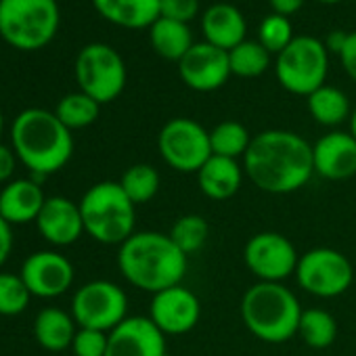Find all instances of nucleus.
Returning a JSON list of instances; mask_svg holds the SVG:
<instances>
[{
  "label": "nucleus",
  "instance_id": "nucleus-1",
  "mask_svg": "<svg viewBox=\"0 0 356 356\" xmlns=\"http://www.w3.org/2000/svg\"><path fill=\"white\" fill-rule=\"evenodd\" d=\"M243 172L264 193L287 195L302 189L314 174L312 145L291 130H264L243 155Z\"/></svg>",
  "mask_w": 356,
  "mask_h": 356
},
{
  "label": "nucleus",
  "instance_id": "nucleus-2",
  "mask_svg": "<svg viewBox=\"0 0 356 356\" xmlns=\"http://www.w3.org/2000/svg\"><path fill=\"white\" fill-rule=\"evenodd\" d=\"M11 149L36 181L65 168L74 153V136L55 111L30 107L17 113L11 126Z\"/></svg>",
  "mask_w": 356,
  "mask_h": 356
},
{
  "label": "nucleus",
  "instance_id": "nucleus-3",
  "mask_svg": "<svg viewBox=\"0 0 356 356\" xmlns=\"http://www.w3.org/2000/svg\"><path fill=\"white\" fill-rule=\"evenodd\" d=\"M187 258L174 245L170 235L157 231H136L118 252L122 277L136 289L159 293L181 285L187 275Z\"/></svg>",
  "mask_w": 356,
  "mask_h": 356
},
{
  "label": "nucleus",
  "instance_id": "nucleus-4",
  "mask_svg": "<svg viewBox=\"0 0 356 356\" xmlns=\"http://www.w3.org/2000/svg\"><path fill=\"white\" fill-rule=\"evenodd\" d=\"M302 304L283 283L258 281L241 300V316L254 337L266 343H283L298 335Z\"/></svg>",
  "mask_w": 356,
  "mask_h": 356
},
{
  "label": "nucleus",
  "instance_id": "nucleus-5",
  "mask_svg": "<svg viewBox=\"0 0 356 356\" xmlns=\"http://www.w3.org/2000/svg\"><path fill=\"white\" fill-rule=\"evenodd\" d=\"M78 206L84 220V233L103 245H122L136 233V206L128 200L120 183L103 181L92 185Z\"/></svg>",
  "mask_w": 356,
  "mask_h": 356
},
{
  "label": "nucleus",
  "instance_id": "nucleus-6",
  "mask_svg": "<svg viewBox=\"0 0 356 356\" xmlns=\"http://www.w3.org/2000/svg\"><path fill=\"white\" fill-rule=\"evenodd\" d=\"M57 0H0V38L17 51H40L57 36Z\"/></svg>",
  "mask_w": 356,
  "mask_h": 356
},
{
  "label": "nucleus",
  "instance_id": "nucleus-7",
  "mask_svg": "<svg viewBox=\"0 0 356 356\" xmlns=\"http://www.w3.org/2000/svg\"><path fill=\"white\" fill-rule=\"evenodd\" d=\"M327 72L329 51L325 49V42L314 36H296L275 61L279 84L287 92L300 97H308L316 88L325 86Z\"/></svg>",
  "mask_w": 356,
  "mask_h": 356
},
{
  "label": "nucleus",
  "instance_id": "nucleus-8",
  "mask_svg": "<svg viewBox=\"0 0 356 356\" xmlns=\"http://www.w3.org/2000/svg\"><path fill=\"white\" fill-rule=\"evenodd\" d=\"M74 70L80 90L101 105L115 101L126 88V63L122 55L105 42L86 44L78 53Z\"/></svg>",
  "mask_w": 356,
  "mask_h": 356
},
{
  "label": "nucleus",
  "instance_id": "nucleus-9",
  "mask_svg": "<svg viewBox=\"0 0 356 356\" xmlns=\"http://www.w3.org/2000/svg\"><path fill=\"white\" fill-rule=\"evenodd\" d=\"M161 159L176 172H200L212 157L210 130L191 118H174L165 122L157 136Z\"/></svg>",
  "mask_w": 356,
  "mask_h": 356
},
{
  "label": "nucleus",
  "instance_id": "nucleus-10",
  "mask_svg": "<svg viewBox=\"0 0 356 356\" xmlns=\"http://www.w3.org/2000/svg\"><path fill=\"white\" fill-rule=\"evenodd\" d=\"M72 316L78 327L109 333L128 318V296L113 281H88L72 298Z\"/></svg>",
  "mask_w": 356,
  "mask_h": 356
},
{
  "label": "nucleus",
  "instance_id": "nucleus-11",
  "mask_svg": "<svg viewBox=\"0 0 356 356\" xmlns=\"http://www.w3.org/2000/svg\"><path fill=\"white\" fill-rule=\"evenodd\" d=\"M293 277L310 296L337 298L350 289L354 281V268L341 252L333 248H314L300 256Z\"/></svg>",
  "mask_w": 356,
  "mask_h": 356
},
{
  "label": "nucleus",
  "instance_id": "nucleus-12",
  "mask_svg": "<svg viewBox=\"0 0 356 356\" xmlns=\"http://www.w3.org/2000/svg\"><path fill=\"white\" fill-rule=\"evenodd\" d=\"M243 262L258 281L283 283L296 275L300 256L296 245L285 235L264 231L250 237L243 248Z\"/></svg>",
  "mask_w": 356,
  "mask_h": 356
},
{
  "label": "nucleus",
  "instance_id": "nucleus-13",
  "mask_svg": "<svg viewBox=\"0 0 356 356\" xmlns=\"http://www.w3.org/2000/svg\"><path fill=\"white\" fill-rule=\"evenodd\" d=\"M30 293L42 300H53L70 291L74 285V264L59 252L40 250L30 254L19 270Z\"/></svg>",
  "mask_w": 356,
  "mask_h": 356
},
{
  "label": "nucleus",
  "instance_id": "nucleus-14",
  "mask_svg": "<svg viewBox=\"0 0 356 356\" xmlns=\"http://www.w3.org/2000/svg\"><path fill=\"white\" fill-rule=\"evenodd\" d=\"M202 304L200 298L183 287L174 285L159 293H153L149 306V318L163 335H185L200 323Z\"/></svg>",
  "mask_w": 356,
  "mask_h": 356
},
{
  "label": "nucleus",
  "instance_id": "nucleus-15",
  "mask_svg": "<svg viewBox=\"0 0 356 356\" xmlns=\"http://www.w3.org/2000/svg\"><path fill=\"white\" fill-rule=\"evenodd\" d=\"M178 76L181 80L197 92H212L227 84L231 74L229 53L210 44L195 42L187 55L178 61Z\"/></svg>",
  "mask_w": 356,
  "mask_h": 356
},
{
  "label": "nucleus",
  "instance_id": "nucleus-16",
  "mask_svg": "<svg viewBox=\"0 0 356 356\" xmlns=\"http://www.w3.org/2000/svg\"><path fill=\"white\" fill-rule=\"evenodd\" d=\"M105 356H168L165 335L149 316H128L109 331Z\"/></svg>",
  "mask_w": 356,
  "mask_h": 356
},
{
  "label": "nucleus",
  "instance_id": "nucleus-17",
  "mask_svg": "<svg viewBox=\"0 0 356 356\" xmlns=\"http://www.w3.org/2000/svg\"><path fill=\"white\" fill-rule=\"evenodd\" d=\"M34 225L40 237L55 248L74 245L84 235V220H82L80 206L61 195L47 197Z\"/></svg>",
  "mask_w": 356,
  "mask_h": 356
},
{
  "label": "nucleus",
  "instance_id": "nucleus-18",
  "mask_svg": "<svg viewBox=\"0 0 356 356\" xmlns=\"http://www.w3.org/2000/svg\"><path fill=\"white\" fill-rule=\"evenodd\" d=\"M314 174L327 181H348L356 174V138L343 130H331L312 145Z\"/></svg>",
  "mask_w": 356,
  "mask_h": 356
},
{
  "label": "nucleus",
  "instance_id": "nucleus-19",
  "mask_svg": "<svg viewBox=\"0 0 356 356\" xmlns=\"http://www.w3.org/2000/svg\"><path fill=\"white\" fill-rule=\"evenodd\" d=\"M47 202L42 183L30 178H13L0 189V216L11 227L36 222L42 206Z\"/></svg>",
  "mask_w": 356,
  "mask_h": 356
},
{
  "label": "nucleus",
  "instance_id": "nucleus-20",
  "mask_svg": "<svg viewBox=\"0 0 356 356\" xmlns=\"http://www.w3.org/2000/svg\"><path fill=\"white\" fill-rule=\"evenodd\" d=\"M202 32L206 42L222 49V51H233L237 44H241L248 34V22L243 13L231 5V3H216L210 5L204 11L202 17Z\"/></svg>",
  "mask_w": 356,
  "mask_h": 356
},
{
  "label": "nucleus",
  "instance_id": "nucleus-21",
  "mask_svg": "<svg viewBox=\"0 0 356 356\" xmlns=\"http://www.w3.org/2000/svg\"><path fill=\"white\" fill-rule=\"evenodd\" d=\"M243 163H239V159L212 155L197 172V185L206 197L225 202L237 195L243 183Z\"/></svg>",
  "mask_w": 356,
  "mask_h": 356
},
{
  "label": "nucleus",
  "instance_id": "nucleus-22",
  "mask_svg": "<svg viewBox=\"0 0 356 356\" xmlns=\"http://www.w3.org/2000/svg\"><path fill=\"white\" fill-rule=\"evenodd\" d=\"M97 13L113 26L145 30L159 19V0H92Z\"/></svg>",
  "mask_w": 356,
  "mask_h": 356
},
{
  "label": "nucleus",
  "instance_id": "nucleus-23",
  "mask_svg": "<svg viewBox=\"0 0 356 356\" xmlns=\"http://www.w3.org/2000/svg\"><path fill=\"white\" fill-rule=\"evenodd\" d=\"M78 333V323L72 312H65L57 306L42 308L34 318V337L40 348L49 352H63L72 348V341Z\"/></svg>",
  "mask_w": 356,
  "mask_h": 356
},
{
  "label": "nucleus",
  "instance_id": "nucleus-24",
  "mask_svg": "<svg viewBox=\"0 0 356 356\" xmlns=\"http://www.w3.org/2000/svg\"><path fill=\"white\" fill-rule=\"evenodd\" d=\"M149 40L153 51L165 59V61H181L187 51L195 44L193 34L189 30V24L172 22L165 17H159L151 28H149Z\"/></svg>",
  "mask_w": 356,
  "mask_h": 356
},
{
  "label": "nucleus",
  "instance_id": "nucleus-25",
  "mask_svg": "<svg viewBox=\"0 0 356 356\" xmlns=\"http://www.w3.org/2000/svg\"><path fill=\"white\" fill-rule=\"evenodd\" d=\"M306 101H308V111L312 120L321 126L333 128V126L343 124L352 115L350 99L346 97V92L329 84L316 88L312 95L306 97Z\"/></svg>",
  "mask_w": 356,
  "mask_h": 356
},
{
  "label": "nucleus",
  "instance_id": "nucleus-26",
  "mask_svg": "<svg viewBox=\"0 0 356 356\" xmlns=\"http://www.w3.org/2000/svg\"><path fill=\"white\" fill-rule=\"evenodd\" d=\"M252 134L250 130L235 122V120H227L216 124L210 130V147H212V155H220V157H229V159H243V155L248 153L250 145H252Z\"/></svg>",
  "mask_w": 356,
  "mask_h": 356
},
{
  "label": "nucleus",
  "instance_id": "nucleus-27",
  "mask_svg": "<svg viewBox=\"0 0 356 356\" xmlns=\"http://www.w3.org/2000/svg\"><path fill=\"white\" fill-rule=\"evenodd\" d=\"M159 185H161L159 172L151 163H134L120 178V187L124 189V193L134 206L151 202L157 195Z\"/></svg>",
  "mask_w": 356,
  "mask_h": 356
},
{
  "label": "nucleus",
  "instance_id": "nucleus-28",
  "mask_svg": "<svg viewBox=\"0 0 356 356\" xmlns=\"http://www.w3.org/2000/svg\"><path fill=\"white\" fill-rule=\"evenodd\" d=\"M300 337L316 350L329 348L335 337H337V321L331 312L323 308H308L302 312L300 327H298Z\"/></svg>",
  "mask_w": 356,
  "mask_h": 356
},
{
  "label": "nucleus",
  "instance_id": "nucleus-29",
  "mask_svg": "<svg viewBox=\"0 0 356 356\" xmlns=\"http://www.w3.org/2000/svg\"><path fill=\"white\" fill-rule=\"evenodd\" d=\"M99 111H101V103H97L92 97L84 95L82 90L65 95L55 107V115L70 130H80V128L95 124L99 118Z\"/></svg>",
  "mask_w": 356,
  "mask_h": 356
},
{
  "label": "nucleus",
  "instance_id": "nucleus-30",
  "mask_svg": "<svg viewBox=\"0 0 356 356\" xmlns=\"http://www.w3.org/2000/svg\"><path fill=\"white\" fill-rule=\"evenodd\" d=\"M229 63L237 78H260L270 67V53L258 40H243L229 51Z\"/></svg>",
  "mask_w": 356,
  "mask_h": 356
},
{
  "label": "nucleus",
  "instance_id": "nucleus-31",
  "mask_svg": "<svg viewBox=\"0 0 356 356\" xmlns=\"http://www.w3.org/2000/svg\"><path fill=\"white\" fill-rule=\"evenodd\" d=\"M168 235L178 250H181L185 256H189V254L200 252L206 245L208 235H210V227H208L204 216L187 214V216H181L174 222V227Z\"/></svg>",
  "mask_w": 356,
  "mask_h": 356
},
{
  "label": "nucleus",
  "instance_id": "nucleus-32",
  "mask_svg": "<svg viewBox=\"0 0 356 356\" xmlns=\"http://www.w3.org/2000/svg\"><path fill=\"white\" fill-rule=\"evenodd\" d=\"M32 293L22 275L0 270V316H17L30 306Z\"/></svg>",
  "mask_w": 356,
  "mask_h": 356
},
{
  "label": "nucleus",
  "instance_id": "nucleus-33",
  "mask_svg": "<svg viewBox=\"0 0 356 356\" xmlns=\"http://www.w3.org/2000/svg\"><path fill=\"white\" fill-rule=\"evenodd\" d=\"M293 28L289 17L270 13L262 19L260 28H258V42L270 53V55H279L283 49H287V44L293 40Z\"/></svg>",
  "mask_w": 356,
  "mask_h": 356
},
{
  "label": "nucleus",
  "instance_id": "nucleus-34",
  "mask_svg": "<svg viewBox=\"0 0 356 356\" xmlns=\"http://www.w3.org/2000/svg\"><path fill=\"white\" fill-rule=\"evenodd\" d=\"M107 341H109V333L99 329L78 327V333L72 341V352L74 356H105Z\"/></svg>",
  "mask_w": 356,
  "mask_h": 356
},
{
  "label": "nucleus",
  "instance_id": "nucleus-35",
  "mask_svg": "<svg viewBox=\"0 0 356 356\" xmlns=\"http://www.w3.org/2000/svg\"><path fill=\"white\" fill-rule=\"evenodd\" d=\"M200 13V0H159V17L189 24Z\"/></svg>",
  "mask_w": 356,
  "mask_h": 356
},
{
  "label": "nucleus",
  "instance_id": "nucleus-36",
  "mask_svg": "<svg viewBox=\"0 0 356 356\" xmlns=\"http://www.w3.org/2000/svg\"><path fill=\"white\" fill-rule=\"evenodd\" d=\"M17 155L11 147L0 143V185H7L11 183V178L15 174V168H17Z\"/></svg>",
  "mask_w": 356,
  "mask_h": 356
},
{
  "label": "nucleus",
  "instance_id": "nucleus-37",
  "mask_svg": "<svg viewBox=\"0 0 356 356\" xmlns=\"http://www.w3.org/2000/svg\"><path fill=\"white\" fill-rule=\"evenodd\" d=\"M339 61L346 74L356 82V32H348L346 44L339 53Z\"/></svg>",
  "mask_w": 356,
  "mask_h": 356
},
{
  "label": "nucleus",
  "instance_id": "nucleus-38",
  "mask_svg": "<svg viewBox=\"0 0 356 356\" xmlns=\"http://www.w3.org/2000/svg\"><path fill=\"white\" fill-rule=\"evenodd\" d=\"M15 245V235H13V227L0 216V268L5 266V262L9 260L11 252Z\"/></svg>",
  "mask_w": 356,
  "mask_h": 356
},
{
  "label": "nucleus",
  "instance_id": "nucleus-39",
  "mask_svg": "<svg viewBox=\"0 0 356 356\" xmlns=\"http://www.w3.org/2000/svg\"><path fill=\"white\" fill-rule=\"evenodd\" d=\"M268 5L273 9V13L283 15V17H291L293 13H298L304 5V0H268Z\"/></svg>",
  "mask_w": 356,
  "mask_h": 356
},
{
  "label": "nucleus",
  "instance_id": "nucleus-40",
  "mask_svg": "<svg viewBox=\"0 0 356 356\" xmlns=\"http://www.w3.org/2000/svg\"><path fill=\"white\" fill-rule=\"evenodd\" d=\"M346 38H348V32H331L327 38H325V49L329 51V53H335V55H339L341 53V49H343V44H346Z\"/></svg>",
  "mask_w": 356,
  "mask_h": 356
},
{
  "label": "nucleus",
  "instance_id": "nucleus-41",
  "mask_svg": "<svg viewBox=\"0 0 356 356\" xmlns=\"http://www.w3.org/2000/svg\"><path fill=\"white\" fill-rule=\"evenodd\" d=\"M350 134L356 138V109H354L352 115H350Z\"/></svg>",
  "mask_w": 356,
  "mask_h": 356
},
{
  "label": "nucleus",
  "instance_id": "nucleus-42",
  "mask_svg": "<svg viewBox=\"0 0 356 356\" xmlns=\"http://www.w3.org/2000/svg\"><path fill=\"white\" fill-rule=\"evenodd\" d=\"M3 130H5V115H3V109H0V136H3Z\"/></svg>",
  "mask_w": 356,
  "mask_h": 356
},
{
  "label": "nucleus",
  "instance_id": "nucleus-43",
  "mask_svg": "<svg viewBox=\"0 0 356 356\" xmlns=\"http://www.w3.org/2000/svg\"><path fill=\"white\" fill-rule=\"evenodd\" d=\"M316 3H323V5H335V3H341V0H316Z\"/></svg>",
  "mask_w": 356,
  "mask_h": 356
},
{
  "label": "nucleus",
  "instance_id": "nucleus-44",
  "mask_svg": "<svg viewBox=\"0 0 356 356\" xmlns=\"http://www.w3.org/2000/svg\"><path fill=\"white\" fill-rule=\"evenodd\" d=\"M0 189H3V187H0Z\"/></svg>",
  "mask_w": 356,
  "mask_h": 356
}]
</instances>
